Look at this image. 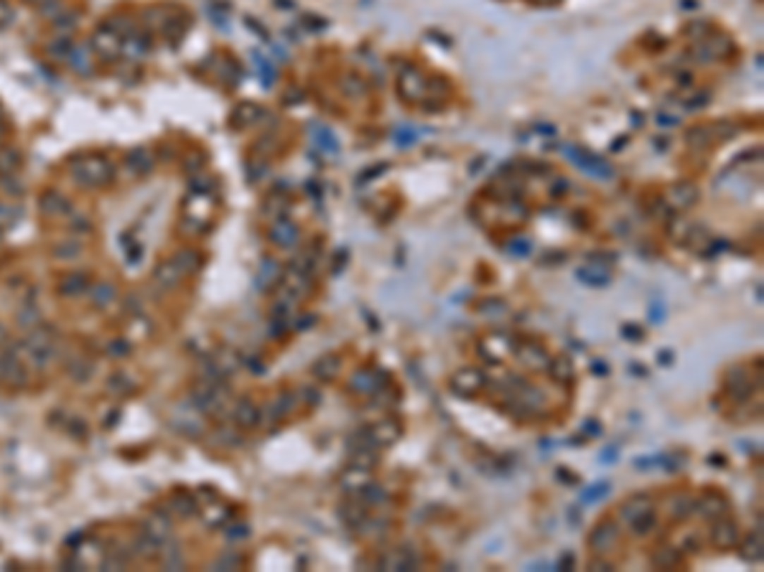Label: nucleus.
<instances>
[{
	"label": "nucleus",
	"instance_id": "1",
	"mask_svg": "<svg viewBox=\"0 0 764 572\" xmlns=\"http://www.w3.org/2000/svg\"><path fill=\"white\" fill-rule=\"evenodd\" d=\"M721 387H724V397L729 399V402H732V404H744L746 399L754 394V390L759 392V387H762V384H754V379H751V374H749V369H746V366L732 364L729 369L724 371Z\"/></svg>",
	"mask_w": 764,
	"mask_h": 572
},
{
	"label": "nucleus",
	"instance_id": "27",
	"mask_svg": "<svg viewBox=\"0 0 764 572\" xmlns=\"http://www.w3.org/2000/svg\"><path fill=\"white\" fill-rule=\"evenodd\" d=\"M555 475H558L561 481H566V483H578V475L569 473V471H566V468H558V471H555Z\"/></svg>",
	"mask_w": 764,
	"mask_h": 572
},
{
	"label": "nucleus",
	"instance_id": "6",
	"mask_svg": "<svg viewBox=\"0 0 764 572\" xmlns=\"http://www.w3.org/2000/svg\"><path fill=\"white\" fill-rule=\"evenodd\" d=\"M385 382H387L385 371L362 366V369H357L352 377H349V382H346V392H349L352 397H362V399H367V397H370V399H372V394Z\"/></svg>",
	"mask_w": 764,
	"mask_h": 572
},
{
	"label": "nucleus",
	"instance_id": "15",
	"mask_svg": "<svg viewBox=\"0 0 764 572\" xmlns=\"http://www.w3.org/2000/svg\"><path fill=\"white\" fill-rule=\"evenodd\" d=\"M545 371H548V377L553 379V382L558 384H569L574 382V359L569 356V354H558V356H550L548 366H545Z\"/></svg>",
	"mask_w": 764,
	"mask_h": 572
},
{
	"label": "nucleus",
	"instance_id": "16",
	"mask_svg": "<svg viewBox=\"0 0 764 572\" xmlns=\"http://www.w3.org/2000/svg\"><path fill=\"white\" fill-rule=\"evenodd\" d=\"M339 514H341V521H344V524H349V527H357L367 514H370V506H367L362 499H357L354 494H349V499L341 504Z\"/></svg>",
	"mask_w": 764,
	"mask_h": 572
},
{
	"label": "nucleus",
	"instance_id": "20",
	"mask_svg": "<svg viewBox=\"0 0 764 572\" xmlns=\"http://www.w3.org/2000/svg\"><path fill=\"white\" fill-rule=\"evenodd\" d=\"M629 529H632V534L637 540H645V537H650V534L657 529V516H655V511H647L645 516H640L634 524H629Z\"/></svg>",
	"mask_w": 764,
	"mask_h": 572
},
{
	"label": "nucleus",
	"instance_id": "8",
	"mask_svg": "<svg viewBox=\"0 0 764 572\" xmlns=\"http://www.w3.org/2000/svg\"><path fill=\"white\" fill-rule=\"evenodd\" d=\"M367 437L377 448H390L403 437V420L400 417H382L380 423L367 428Z\"/></svg>",
	"mask_w": 764,
	"mask_h": 572
},
{
	"label": "nucleus",
	"instance_id": "31",
	"mask_svg": "<svg viewBox=\"0 0 764 572\" xmlns=\"http://www.w3.org/2000/svg\"><path fill=\"white\" fill-rule=\"evenodd\" d=\"M657 359H660V364H670V361H673V354H670V352H662Z\"/></svg>",
	"mask_w": 764,
	"mask_h": 572
},
{
	"label": "nucleus",
	"instance_id": "14",
	"mask_svg": "<svg viewBox=\"0 0 764 572\" xmlns=\"http://www.w3.org/2000/svg\"><path fill=\"white\" fill-rule=\"evenodd\" d=\"M739 554H741V559L744 562H762V549H764V542H762V527H757L754 532H749L746 537H741L736 545Z\"/></svg>",
	"mask_w": 764,
	"mask_h": 572
},
{
	"label": "nucleus",
	"instance_id": "12",
	"mask_svg": "<svg viewBox=\"0 0 764 572\" xmlns=\"http://www.w3.org/2000/svg\"><path fill=\"white\" fill-rule=\"evenodd\" d=\"M341 371H344V356L341 354H327L311 366V374L324 384H334L341 377Z\"/></svg>",
	"mask_w": 764,
	"mask_h": 572
},
{
	"label": "nucleus",
	"instance_id": "7",
	"mask_svg": "<svg viewBox=\"0 0 764 572\" xmlns=\"http://www.w3.org/2000/svg\"><path fill=\"white\" fill-rule=\"evenodd\" d=\"M739 540H741V529H739V521L734 516H719L713 519L711 527V545L721 552H729V549H736Z\"/></svg>",
	"mask_w": 764,
	"mask_h": 572
},
{
	"label": "nucleus",
	"instance_id": "2",
	"mask_svg": "<svg viewBox=\"0 0 764 572\" xmlns=\"http://www.w3.org/2000/svg\"><path fill=\"white\" fill-rule=\"evenodd\" d=\"M586 545H588V549H591V554L612 557V552L621 547L619 521L612 519V516H604V519H599L594 524V529H591V534H588Z\"/></svg>",
	"mask_w": 764,
	"mask_h": 572
},
{
	"label": "nucleus",
	"instance_id": "21",
	"mask_svg": "<svg viewBox=\"0 0 764 572\" xmlns=\"http://www.w3.org/2000/svg\"><path fill=\"white\" fill-rule=\"evenodd\" d=\"M273 240L281 244V247H293L296 240H298V232H296L293 224H281V229L273 232Z\"/></svg>",
	"mask_w": 764,
	"mask_h": 572
},
{
	"label": "nucleus",
	"instance_id": "19",
	"mask_svg": "<svg viewBox=\"0 0 764 572\" xmlns=\"http://www.w3.org/2000/svg\"><path fill=\"white\" fill-rule=\"evenodd\" d=\"M235 420L240 428H255V425L260 423V410L253 402H240L235 410Z\"/></svg>",
	"mask_w": 764,
	"mask_h": 572
},
{
	"label": "nucleus",
	"instance_id": "11",
	"mask_svg": "<svg viewBox=\"0 0 764 572\" xmlns=\"http://www.w3.org/2000/svg\"><path fill=\"white\" fill-rule=\"evenodd\" d=\"M650 565L655 570H680L686 565V554L680 552V547L675 545H657L650 552Z\"/></svg>",
	"mask_w": 764,
	"mask_h": 572
},
{
	"label": "nucleus",
	"instance_id": "24",
	"mask_svg": "<svg viewBox=\"0 0 764 572\" xmlns=\"http://www.w3.org/2000/svg\"><path fill=\"white\" fill-rule=\"evenodd\" d=\"M701 549V542L696 534H688L686 540H683V545H680V552L683 554H696Z\"/></svg>",
	"mask_w": 764,
	"mask_h": 572
},
{
	"label": "nucleus",
	"instance_id": "23",
	"mask_svg": "<svg viewBox=\"0 0 764 572\" xmlns=\"http://www.w3.org/2000/svg\"><path fill=\"white\" fill-rule=\"evenodd\" d=\"M319 399H321V394H319V390H316V387H303V390H301V402L306 404V407H314V404H319Z\"/></svg>",
	"mask_w": 764,
	"mask_h": 572
},
{
	"label": "nucleus",
	"instance_id": "22",
	"mask_svg": "<svg viewBox=\"0 0 764 572\" xmlns=\"http://www.w3.org/2000/svg\"><path fill=\"white\" fill-rule=\"evenodd\" d=\"M609 488H612V486H609L607 481H601V483H596V486H591V488H588V491H583V496H581V499L586 501V504H588V501H591V504H596V501H599V499H604V496L609 494Z\"/></svg>",
	"mask_w": 764,
	"mask_h": 572
},
{
	"label": "nucleus",
	"instance_id": "5",
	"mask_svg": "<svg viewBox=\"0 0 764 572\" xmlns=\"http://www.w3.org/2000/svg\"><path fill=\"white\" fill-rule=\"evenodd\" d=\"M517 341H520V338H517L515 333L492 331L490 336L482 338V344H479V354H482L490 364H502L509 354H515Z\"/></svg>",
	"mask_w": 764,
	"mask_h": 572
},
{
	"label": "nucleus",
	"instance_id": "13",
	"mask_svg": "<svg viewBox=\"0 0 764 572\" xmlns=\"http://www.w3.org/2000/svg\"><path fill=\"white\" fill-rule=\"evenodd\" d=\"M693 504H696V496H691L688 491H675L670 499H667V516L673 524H680L693 516Z\"/></svg>",
	"mask_w": 764,
	"mask_h": 572
},
{
	"label": "nucleus",
	"instance_id": "9",
	"mask_svg": "<svg viewBox=\"0 0 764 572\" xmlns=\"http://www.w3.org/2000/svg\"><path fill=\"white\" fill-rule=\"evenodd\" d=\"M653 509H655V499L650 494H632L621 501L619 509H617V521L624 524V527H629V524H634L640 516H645V514L653 511Z\"/></svg>",
	"mask_w": 764,
	"mask_h": 572
},
{
	"label": "nucleus",
	"instance_id": "3",
	"mask_svg": "<svg viewBox=\"0 0 764 572\" xmlns=\"http://www.w3.org/2000/svg\"><path fill=\"white\" fill-rule=\"evenodd\" d=\"M484 387H487V374L477 366H461L449 379V390L461 399H477Z\"/></svg>",
	"mask_w": 764,
	"mask_h": 572
},
{
	"label": "nucleus",
	"instance_id": "4",
	"mask_svg": "<svg viewBox=\"0 0 764 572\" xmlns=\"http://www.w3.org/2000/svg\"><path fill=\"white\" fill-rule=\"evenodd\" d=\"M732 511V501L724 491L719 488H703L698 496H696V504H693V514H698L701 519L713 521L719 516H726Z\"/></svg>",
	"mask_w": 764,
	"mask_h": 572
},
{
	"label": "nucleus",
	"instance_id": "29",
	"mask_svg": "<svg viewBox=\"0 0 764 572\" xmlns=\"http://www.w3.org/2000/svg\"><path fill=\"white\" fill-rule=\"evenodd\" d=\"M591 371H594V374H599V377L609 374V369H607V364H604V361H594V364H591Z\"/></svg>",
	"mask_w": 764,
	"mask_h": 572
},
{
	"label": "nucleus",
	"instance_id": "18",
	"mask_svg": "<svg viewBox=\"0 0 764 572\" xmlns=\"http://www.w3.org/2000/svg\"><path fill=\"white\" fill-rule=\"evenodd\" d=\"M370 468H360V466H349V468L341 473V483H344V491L354 494L357 488H362L365 483H370Z\"/></svg>",
	"mask_w": 764,
	"mask_h": 572
},
{
	"label": "nucleus",
	"instance_id": "25",
	"mask_svg": "<svg viewBox=\"0 0 764 572\" xmlns=\"http://www.w3.org/2000/svg\"><path fill=\"white\" fill-rule=\"evenodd\" d=\"M621 336H624V338H632V341H642V338H645V331H642V328H640V325H624V328H621Z\"/></svg>",
	"mask_w": 764,
	"mask_h": 572
},
{
	"label": "nucleus",
	"instance_id": "30",
	"mask_svg": "<svg viewBox=\"0 0 764 572\" xmlns=\"http://www.w3.org/2000/svg\"><path fill=\"white\" fill-rule=\"evenodd\" d=\"M650 318H653L655 323H660V321H662V308H655V311H650Z\"/></svg>",
	"mask_w": 764,
	"mask_h": 572
},
{
	"label": "nucleus",
	"instance_id": "10",
	"mask_svg": "<svg viewBox=\"0 0 764 572\" xmlns=\"http://www.w3.org/2000/svg\"><path fill=\"white\" fill-rule=\"evenodd\" d=\"M515 359L517 364H523L530 371H545V366L550 361V354L545 352V346L535 344V341H517Z\"/></svg>",
	"mask_w": 764,
	"mask_h": 572
},
{
	"label": "nucleus",
	"instance_id": "26",
	"mask_svg": "<svg viewBox=\"0 0 764 572\" xmlns=\"http://www.w3.org/2000/svg\"><path fill=\"white\" fill-rule=\"evenodd\" d=\"M583 433H586V435H591V437H596L601 433V425L596 423V420H586V423H583Z\"/></svg>",
	"mask_w": 764,
	"mask_h": 572
},
{
	"label": "nucleus",
	"instance_id": "17",
	"mask_svg": "<svg viewBox=\"0 0 764 572\" xmlns=\"http://www.w3.org/2000/svg\"><path fill=\"white\" fill-rule=\"evenodd\" d=\"M349 463H352V466H360V468L372 471L380 463V448L377 445H357V448H352Z\"/></svg>",
	"mask_w": 764,
	"mask_h": 572
},
{
	"label": "nucleus",
	"instance_id": "32",
	"mask_svg": "<svg viewBox=\"0 0 764 572\" xmlns=\"http://www.w3.org/2000/svg\"><path fill=\"white\" fill-rule=\"evenodd\" d=\"M617 458V450H607V453L601 455V461H614Z\"/></svg>",
	"mask_w": 764,
	"mask_h": 572
},
{
	"label": "nucleus",
	"instance_id": "28",
	"mask_svg": "<svg viewBox=\"0 0 764 572\" xmlns=\"http://www.w3.org/2000/svg\"><path fill=\"white\" fill-rule=\"evenodd\" d=\"M569 567H574V554H563L561 559H558V565H555V570H569Z\"/></svg>",
	"mask_w": 764,
	"mask_h": 572
}]
</instances>
